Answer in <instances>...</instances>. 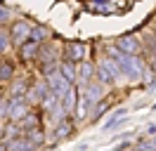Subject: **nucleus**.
Returning <instances> with one entry per match:
<instances>
[{
	"label": "nucleus",
	"instance_id": "nucleus-1",
	"mask_svg": "<svg viewBox=\"0 0 156 151\" xmlns=\"http://www.w3.org/2000/svg\"><path fill=\"white\" fill-rule=\"evenodd\" d=\"M64 57H66V61H71V64H80L85 59V45L80 40H69L66 45H64Z\"/></svg>",
	"mask_w": 156,
	"mask_h": 151
},
{
	"label": "nucleus",
	"instance_id": "nucleus-2",
	"mask_svg": "<svg viewBox=\"0 0 156 151\" xmlns=\"http://www.w3.org/2000/svg\"><path fill=\"white\" fill-rule=\"evenodd\" d=\"M31 24H26V21H14L12 24V31H10V38H12V43L17 47H21L26 40L31 38Z\"/></svg>",
	"mask_w": 156,
	"mask_h": 151
},
{
	"label": "nucleus",
	"instance_id": "nucleus-3",
	"mask_svg": "<svg viewBox=\"0 0 156 151\" xmlns=\"http://www.w3.org/2000/svg\"><path fill=\"white\" fill-rule=\"evenodd\" d=\"M116 50H121V52H126V54L135 57L137 52H140V40H137L135 36H121L116 40Z\"/></svg>",
	"mask_w": 156,
	"mask_h": 151
},
{
	"label": "nucleus",
	"instance_id": "nucleus-4",
	"mask_svg": "<svg viewBox=\"0 0 156 151\" xmlns=\"http://www.w3.org/2000/svg\"><path fill=\"white\" fill-rule=\"evenodd\" d=\"M83 102L88 104V106H97V102H102V85L90 83V85H88V90H85Z\"/></svg>",
	"mask_w": 156,
	"mask_h": 151
},
{
	"label": "nucleus",
	"instance_id": "nucleus-5",
	"mask_svg": "<svg viewBox=\"0 0 156 151\" xmlns=\"http://www.w3.org/2000/svg\"><path fill=\"white\" fill-rule=\"evenodd\" d=\"M50 36H52V31H50L48 26H33V28H31V38H29V40L43 45L45 40H50Z\"/></svg>",
	"mask_w": 156,
	"mask_h": 151
},
{
	"label": "nucleus",
	"instance_id": "nucleus-6",
	"mask_svg": "<svg viewBox=\"0 0 156 151\" xmlns=\"http://www.w3.org/2000/svg\"><path fill=\"white\" fill-rule=\"evenodd\" d=\"M38 52H40V45L33 40H26L19 47V57H24V59H33V57H38Z\"/></svg>",
	"mask_w": 156,
	"mask_h": 151
},
{
	"label": "nucleus",
	"instance_id": "nucleus-7",
	"mask_svg": "<svg viewBox=\"0 0 156 151\" xmlns=\"http://www.w3.org/2000/svg\"><path fill=\"white\" fill-rule=\"evenodd\" d=\"M59 73H62V76H64V78L69 80V83L73 85V80H76V73H78V68H76V64H71V61H66V59H64V61L59 64Z\"/></svg>",
	"mask_w": 156,
	"mask_h": 151
},
{
	"label": "nucleus",
	"instance_id": "nucleus-8",
	"mask_svg": "<svg viewBox=\"0 0 156 151\" xmlns=\"http://www.w3.org/2000/svg\"><path fill=\"white\" fill-rule=\"evenodd\" d=\"M76 99H78V94H76L73 87L62 97V106H64V111H66V113H73V111H76Z\"/></svg>",
	"mask_w": 156,
	"mask_h": 151
},
{
	"label": "nucleus",
	"instance_id": "nucleus-9",
	"mask_svg": "<svg viewBox=\"0 0 156 151\" xmlns=\"http://www.w3.org/2000/svg\"><path fill=\"white\" fill-rule=\"evenodd\" d=\"M19 128L24 132H29V130H36V128H40V118H38V113H33L31 111L29 116H26V118H24V121L19 123Z\"/></svg>",
	"mask_w": 156,
	"mask_h": 151
},
{
	"label": "nucleus",
	"instance_id": "nucleus-10",
	"mask_svg": "<svg viewBox=\"0 0 156 151\" xmlns=\"http://www.w3.org/2000/svg\"><path fill=\"white\" fill-rule=\"evenodd\" d=\"M71 130H73V121H62L57 123V139H66L69 135H71Z\"/></svg>",
	"mask_w": 156,
	"mask_h": 151
},
{
	"label": "nucleus",
	"instance_id": "nucleus-11",
	"mask_svg": "<svg viewBox=\"0 0 156 151\" xmlns=\"http://www.w3.org/2000/svg\"><path fill=\"white\" fill-rule=\"evenodd\" d=\"M24 137H26V142H29L31 146H38V144H43V130H40V128L24 132Z\"/></svg>",
	"mask_w": 156,
	"mask_h": 151
},
{
	"label": "nucleus",
	"instance_id": "nucleus-12",
	"mask_svg": "<svg viewBox=\"0 0 156 151\" xmlns=\"http://www.w3.org/2000/svg\"><path fill=\"white\" fill-rule=\"evenodd\" d=\"M14 78V66L10 64V61H0V80H12Z\"/></svg>",
	"mask_w": 156,
	"mask_h": 151
},
{
	"label": "nucleus",
	"instance_id": "nucleus-13",
	"mask_svg": "<svg viewBox=\"0 0 156 151\" xmlns=\"http://www.w3.org/2000/svg\"><path fill=\"white\" fill-rule=\"evenodd\" d=\"M92 71H95V66H92V64H80V66H78L80 80H85V83H88L90 78H92Z\"/></svg>",
	"mask_w": 156,
	"mask_h": 151
},
{
	"label": "nucleus",
	"instance_id": "nucleus-14",
	"mask_svg": "<svg viewBox=\"0 0 156 151\" xmlns=\"http://www.w3.org/2000/svg\"><path fill=\"white\" fill-rule=\"evenodd\" d=\"M7 47H10V36H7V33H2V31H0V54H2V52H5V50H7Z\"/></svg>",
	"mask_w": 156,
	"mask_h": 151
},
{
	"label": "nucleus",
	"instance_id": "nucleus-15",
	"mask_svg": "<svg viewBox=\"0 0 156 151\" xmlns=\"http://www.w3.org/2000/svg\"><path fill=\"white\" fill-rule=\"evenodd\" d=\"M10 17V12H7V9H2L0 7V24H2V21H5V19Z\"/></svg>",
	"mask_w": 156,
	"mask_h": 151
},
{
	"label": "nucleus",
	"instance_id": "nucleus-16",
	"mask_svg": "<svg viewBox=\"0 0 156 151\" xmlns=\"http://www.w3.org/2000/svg\"><path fill=\"white\" fill-rule=\"evenodd\" d=\"M123 149H128V142H123V144H118V146H114L111 151H123Z\"/></svg>",
	"mask_w": 156,
	"mask_h": 151
},
{
	"label": "nucleus",
	"instance_id": "nucleus-17",
	"mask_svg": "<svg viewBox=\"0 0 156 151\" xmlns=\"http://www.w3.org/2000/svg\"><path fill=\"white\" fill-rule=\"evenodd\" d=\"M0 151H7V144H0Z\"/></svg>",
	"mask_w": 156,
	"mask_h": 151
},
{
	"label": "nucleus",
	"instance_id": "nucleus-18",
	"mask_svg": "<svg viewBox=\"0 0 156 151\" xmlns=\"http://www.w3.org/2000/svg\"><path fill=\"white\" fill-rule=\"evenodd\" d=\"M0 104H2V92H0Z\"/></svg>",
	"mask_w": 156,
	"mask_h": 151
},
{
	"label": "nucleus",
	"instance_id": "nucleus-19",
	"mask_svg": "<svg viewBox=\"0 0 156 151\" xmlns=\"http://www.w3.org/2000/svg\"><path fill=\"white\" fill-rule=\"evenodd\" d=\"M151 109H154V111H156V102H154V106H151Z\"/></svg>",
	"mask_w": 156,
	"mask_h": 151
},
{
	"label": "nucleus",
	"instance_id": "nucleus-20",
	"mask_svg": "<svg viewBox=\"0 0 156 151\" xmlns=\"http://www.w3.org/2000/svg\"><path fill=\"white\" fill-rule=\"evenodd\" d=\"M154 36H156V24H154Z\"/></svg>",
	"mask_w": 156,
	"mask_h": 151
},
{
	"label": "nucleus",
	"instance_id": "nucleus-21",
	"mask_svg": "<svg viewBox=\"0 0 156 151\" xmlns=\"http://www.w3.org/2000/svg\"><path fill=\"white\" fill-rule=\"evenodd\" d=\"M0 135H2V130H0Z\"/></svg>",
	"mask_w": 156,
	"mask_h": 151
}]
</instances>
